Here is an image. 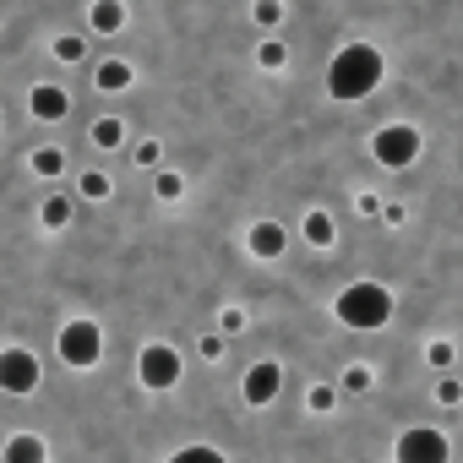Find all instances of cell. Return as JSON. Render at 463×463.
I'll use <instances>...</instances> for the list:
<instances>
[{
	"mask_svg": "<svg viewBox=\"0 0 463 463\" xmlns=\"http://www.w3.org/2000/svg\"><path fill=\"white\" fill-rule=\"evenodd\" d=\"M39 223H44V229H66V223H71V196H44Z\"/></svg>",
	"mask_w": 463,
	"mask_h": 463,
	"instance_id": "cell-13",
	"label": "cell"
},
{
	"mask_svg": "<svg viewBox=\"0 0 463 463\" xmlns=\"http://www.w3.org/2000/svg\"><path fill=\"white\" fill-rule=\"evenodd\" d=\"M300 229H306V241H311V246H333V235H338V229H333V213H322V207H311Z\"/></svg>",
	"mask_w": 463,
	"mask_h": 463,
	"instance_id": "cell-12",
	"label": "cell"
},
{
	"mask_svg": "<svg viewBox=\"0 0 463 463\" xmlns=\"http://www.w3.org/2000/svg\"><path fill=\"white\" fill-rule=\"evenodd\" d=\"M371 153H376V164H387V169H409L414 158H420V131L414 126H382L376 137H371Z\"/></svg>",
	"mask_w": 463,
	"mask_h": 463,
	"instance_id": "cell-3",
	"label": "cell"
},
{
	"mask_svg": "<svg viewBox=\"0 0 463 463\" xmlns=\"http://www.w3.org/2000/svg\"><path fill=\"white\" fill-rule=\"evenodd\" d=\"M88 28H93V33H120V28H126V6H120V0H93Z\"/></svg>",
	"mask_w": 463,
	"mask_h": 463,
	"instance_id": "cell-11",
	"label": "cell"
},
{
	"mask_svg": "<svg viewBox=\"0 0 463 463\" xmlns=\"http://www.w3.org/2000/svg\"><path fill=\"white\" fill-rule=\"evenodd\" d=\"M99 88H104V93L131 88V66H126V61H104V66H99Z\"/></svg>",
	"mask_w": 463,
	"mask_h": 463,
	"instance_id": "cell-14",
	"label": "cell"
},
{
	"mask_svg": "<svg viewBox=\"0 0 463 463\" xmlns=\"http://www.w3.org/2000/svg\"><path fill=\"white\" fill-rule=\"evenodd\" d=\"M382 71H387V61H382L376 44H344L333 55V66H327V93L338 104H360L365 93H376Z\"/></svg>",
	"mask_w": 463,
	"mask_h": 463,
	"instance_id": "cell-1",
	"label": "cell"
},
{
	"mask_svg": "<svg viewBox=\"0 0 463 463\" xmlns=\"http://www.w3.org/2000/svg\"><path fill=\"white\" fill-rule=\"evenodd\" d=\"M180 463H218V447H180Z\"/></svg>",
	"mask_w": 463,
	"mask_h": 463,
	"instance_id": "cell-22",
	"label": "cell"
},
{
	"mask_svg": "<svg viewBox=\"0 0 463 463\" xmlns=\"http://www.w3.org/2000/svg\"><path fill=\"white\" fill-rule=\"evenodd\" d=\"M137 376H142V387L169 392V387L180 382V354H175L169 344H147V349H142V360H137Z\"/></svg>",
	"mask_w": 463,
	"mask_h": 463,
	"instance_id": "cell-5",
	"label": "cell"
},
{
	"mask_svg": "<svg viewBox=\"0 0 463 463\" xmlns=\"http://www.w3.org/2000/svg\"><path fill=\"white\" fill-rule=\"evenodd\" d=\"M392 452H398V463H447V436L441 430H403Z\"/></svg>",
	"mask_w": 463,
	"mask_h": 463,
	"instance_id": "cell-7",
	"label": "cell"
},
{
	"mask_svg": "<svg viewBox=\"0 0 463 463\" xmlns=\"http://www.w3.org/2000/svg\"><path fill=\"white\" fill-rule=\"evenodd\" d=\"M158 158H164L158 142H142V147H137V164H158Z\"/></svg>",
	"mask_w": 463,
	"mask_h": 463,
	"instance_id": "cell-27",
	"label": "cell"
},
{
	"mask_svg": "<svg viewBox=\"0 0 463 463\" xmlns=\"http://www.w3.org/2000/svg\"><path fill=\"white\" fill-rule=\"evenodd\" d=\"M344 387H349V392H365V387H371V371H365V365H349V371H344Z\"/></svg>",
	"mask_w": 463,
	"mask_h": 463,
	"instance_id": "cell-24",
	"label": "cell"
},
{
	"mask_svg": "<svg viewBox=\"0 0 463 463\" xmlns=\"http://www.w3.org/2000/svg\"><path fill=\"white\" fill-rule=\"evenodd\" d=\"M82 196H93V202L109 196V175H104V169H88V175H82Z\"/></svg>",
	"mask_w": 463,
	"mask_h": 463,
	"instance_id": "cell-20",
	"label": "cell"
},
{
	"mask_svg": "<svg viewBox=\"0 0 463 463\" xmlns=\"http://www.w3.org/2000/svg\"><path fill=\"white\" fill-rule=\"evenodd\" d=\"M180 191H185V180L175 169H158V202H180Z\"/></svg>",
	"mask_w": 463,
	"mask_h": 463,
	"instance_id": "cell-19",
	"label": "cell"
},
{
	"mask_svg": "<svg viewBox=\"0 0 463 463\" xmlns=\"http://www.w3.org/2000/svg\"><path fill=\"white\" fill-rule=\"evenodd\" d=\"M257 61H262V71H279V66H284V61H289V50H284V44H279V39H268V44H262V50H257Z\"/></svg>",
	"mask_w": 463,
	"mask_h": 463,
	"instance_id": "cell-18",
	"label": "cell"
},
{
	"mask_svg": "<svg viewBox=\"0 0 463 463\" xmlns=\"http://www.w3.org/2000/svg\"><path fill=\"white\" fill-rule=\"evenodd\" d=\"M279 17H284L279 0H257V23H262V28H279Z\"/></svg>",
	"mask_w": 463,
	"mask_h": 463,
	"instance_id": "cell-23",
	"label": "cell"
},
{
	"mask_svg": "<svg viewBox=\"0 0 463 463\" xmlns=\"http://www.w3.org/2000/svg\"><path fill=\"white\" fill-rule=\"evenodd\" d=\"M6 458H12V463H39V458H44V441H39V436H12V441H6Z\"/></svg>",
	"mask_w": 463,
	"mask_h": 463,
	"instance_id": "cell-15",
	"label": "cell"
},
{
	"mask_svg": "<svg viewBox=\"0 0 463 463\" xmlns=\"http://www.w3.org/2000/svg\"><path fill=\"white\" fill-rule=\"evenodd\" d=\"M28 115H39V120H66V115H71V93H66L61 82H39V88L28 93Z\"/></svg>",
	"mask_w": 463,
	"mask_h": 463,
	"instance_id": "cell-9",
	"label": "cell"
},
{
	"mask_svg": "<svg viewBox=\"0 0 463 463\" xmlns=\"http://www.w3.org/2000/svg\"><path fill=\"white\" fill-rule=\"evenodd\" d=\"M279 387H284V371H279L273 360H262V365L246 371V403H251V409H268V403L279 398Z\"/></svg>",
	"mask_w": 463,
	"mask_h": 463,
	"instance_id": "cell-8",
	"label": "cell"
},
{
	"mask_svg": "<svg viewBox=\"0 0 463 463\" xmlns=\"http://www.w3.org/2000/svg\"><path fill=\"white\" fill-rule=\"evenodd\" d=\"M33 387H39V360L28 349H6V354H0V392L28 398Z\"/></svg>",
	"mask_w": 463,
	"mask_h": 463,
	"instance_id": "cell-6",
	"label": "cell"
},
{
	"mask_svg": "<svg viewBox=\"0 0 463 463\" xmlns=\"http://www.w3.org/2000/svg\"><path fill=\"white\" fill-rule=\"evenodd\" d=\"M55 61H66V66H71V61H82V39H71V33H66V39H55Z\"/></svg>",
	"mask_w": 463,
	"mask_h": 463,
	"instance_id": "cell-21",
	"label": "cell"
},
{
	"mask_svg": "<svg viewBox=\"0 0 463 463\" xmlns=\"http://www.w3.org/2000/svg\"><path fill=\"white\" fill-rule=\"evenodd\" d=\"M436 398H441V403H458V398H463V382H458V376L436 382Z\"/></svg>",
	"mask_w": 463,
	"mask_h": 463,
	"instance_id": "cell-25",
	"label": "cell"
},
{
	"mask_svg": "<svg viewBox=\"0 0 463 463\" xmlns=\"http://www.w3.org/2000/svg\"><path fill=\"white\" fill-rule=\"evenodd\" d=\"M338 322L344 327H360V333H376V327H387V317H392V289H382L376 279H360V284H349L344 295H338Z\"/></svg>",
	"mask_w": 463,
	"mask_h": 463,
	"instance_id": "cell-2",
	"label": "cell"
},
{
	"mask_svg": "<svg viewBox=\"0 0 463 463\" xmlns=\"http://www.w3.org/2000/svg\"><path fill=\"white\" fill-rule=\"evenodd\" d=\"M430 365H452V344H430Z\"/></svg>",
	"mask_w": 463,
	"mask_h": 463,
	"instance_id": "cell-28",
	"label": "cell"
},
{
	"mask_svg": "<svg viewBox=\"0 0 463 463\" xmlns=\"http://www.w3.org/2000/svg\"><path fill=\"white\" fill-rule=\"evenodd\" d=\"M306 403H311V409H317V414H322V409H333V387H327V382H317V387H311V398H306Z\"/></svg>",
	"mask_w": 463,
	"mask_h": 463,
	"instance_id": "cell-26",
	"label": "cell"
},
{
	"mask_svg": "<svg viewBox=\"0 0 463 463\" xmlns=\"http://www.w3.org/2000/svg\"><path fill=\"white\" fill-rule=\"evenodd\" d=\"M120 142H126V126H120V120H99V126H93V147L109 153V147H120Z\"/></svg>",
	"mask_w": 463,
	"mask_h": 463,
	"instance_id": "cell-16",
	"label": "cell"
},
{
	"mask_svg": "<svg viewBox=\"0 0 463 463\" xmlns=\"http://www.w3.org/2000/svg\"><path fill=\"white\" fill-rule=\"evenodd\" d=\"M246 246H251V257H262V262H273L284 246H289V235H284V223H273V218H262V223H251V235H246Z\"/></svg>",
	"mask_w": 463,
	"mask_h": 463,
	"instance_id": "cell-10",
	"label": "cell"
},
{
	"mask_svg": "<svg viewBox=\"0 0 463 463\" xmlns=\"http://www.w3.org/2000/svg\"><path fill=\"white\" fill-rule=\"evenodd\" d=\"M99 354H104V333H99V322H66L61 327V360L66 365H99Z\"/></svg>",
	"mask_w": 463,
	"mask_h": 463,
	"instance_id": "cell-4",
	"label": "cell"
},
{
	"mask_svg": "<svg viewBox=\"0 0 463 463\" xmlns=\"http://www.w3.org/2000/svg\"><path fill=\"white\" fill-rule=\"evenodd\" d=\"M33 169H39V175H61V169H66V153H61V147H39V153H33Z\"/></svg>",
	"mask_w": 463,
	"mask_h": 463,
	"instance_id": "cell-17",
	"label": "cell"
}]
</instances>
